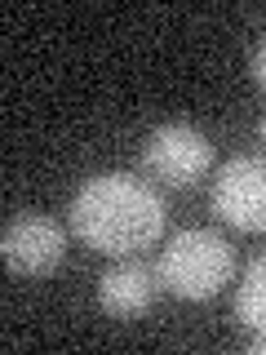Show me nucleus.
Returning a JSON list of instances; mask_svg holds the SVG:
<instances>
[{"label": "nucleus", "instance_id": "nucleus-2", "mask_svg": "<svg viewBox=\"0 0 266 355\" xmlns=\"http://www.w3.org/2000/svg\"><path fill=\"white\" fill-rule=\"evenodd\" d=\"M231 271H236V253H231V240L213 227H186L177 236L164 240L160 249V288H169L182 302H209L222 288L231 284Z\"/></svg>", "mask_w": 266, "mask_h": 355}, {"label": "nucleus", "instance_id": "nucleus-5", "mask_svg": "<svg viewBox=\"0 0 266 355\" xmlns=\"http://www.w3.org/2000/svg\"><path fill=\"white\" fill-rule=\"evenodd\" d=\"M0 258L9 275H49L66 258V231L44 214H18L0 231Z\"/></svg>", "mask_w": 266, "mask_h": 355}, {"label": "nucleus", "instance_id": "nucleus-7", "mask_svg": "<svg viewBox=\"0 0 266 355\" xmlns=\"http://www.w3.org/2000/svg\"><path fill=\"white\" fill-rule=\"evenodd\" d=\"M236 320L249 333H266V253L244 266L236 284Z\"/></svg>", "mask_w": 266, "mask_h": 355}, {"label": "nucleus", "instance_id": "nucleus-6", "mask_svg": "<svg viewBox=\"0 0 266 355\" xmlns=\"http://www.w3.org/2000/svg\"><path fill=\"white\" fill-rule=\"evenodd\" d=\"M155 280H160V275H155L147 262L120 258L116 266H107V271L98 275V306H103L107 315H120V320L142 315V311L155 302V288H160Z\"/></svg>", "mask_w": 266, "mask_h": 355}, {"label": "nucleus", "instance_id": "nucleus-3", "mask_svg": "<svg viewBox=\"0 0 266 355\" xmlns=\"http://www.w3.org/2000/svg\"><path fill=\"white\" fill-rule=\"evenodd\" d=\"M209 164H213V142L195 125H182V120L151 129L147 142H142V169H147V178H155L160 187H173V191L195 187L209 173Z\"/></svg>", "mask_w": 266, "mask_h": 355}, {"label": "nucleus", "instance_id": "nucleus-8", "mask_svg": "<svg viewBox=\"0 0 266 355\" xmlns=\"http://www.w3.org/2000/svg\"><path fill=\"white\" fill-rule=\"evenodd\" d=\"M253 80L266 89V40L258 44V49H253Z\"/></svg>", "mask_w": 266, "mask_h": 355}, {"label": "nucleus", "instance_id": "nucleus-4", "mask_svg": "<svg viewBox=\"0 0 266 355\" xmlns=\"http://www.w3.org/2000/svg\"><path fill=\"white\" fill-rule=\"evenodd\" d=\"M209 205L236 231H266V155H231L213 178Z\"/></svg>", "mask_w": 266, "mask_h": 355}, {"label": "nucleus", "instance_id": "nucleus-1", "mask_svg": "<svg viewBox=\"0 0 266 355\" xmlns=\"http://www.w3.org/2000/svg\"><path fill=\"white\" fill-rule=\"evenodd\" d=\"M66 222H71L76 240H85L89 249L107 253V258H138L142 249L160 240L169 209L147 178L107 169L76 187Z\"/></svg>", "mask_w": 266, "mask_h": 355}, {"label": "nucleus", "instance_id": "nucleus-9", "mask_svg": "<svg viewBox=\"0 0 266 355\" xmlns=\"http://www.w3.org/2000/svg\"><path fill=\"white\" fill-rule=\"evenodd\" d=\"M249 351H253V355H266V333H253V342H249Z\"/></svg>", "mask_w": 266, "mask_h": 355}, {"label": "nucleus", "instance_id": "nucleus-10", "mask_svg": "<svg viewBox=\"0 0 266 355\" xmlns=\"http://www.w3.org/2000/svg\"><path fill=\"white\" fill-rule=\"evenodd\" d=\"M258 142L266 147V116H262V125H258Z\"/></svg>", "mask_w": 266, "mask_h": 355}]
</instances>
